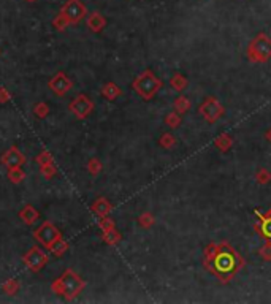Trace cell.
I'll use <instances>...</instances> for the list:
<instances>
[{"label": "cell", "mask_w": 271, "mask_h": 304, "mask_svg": "<svg viewBox=\"0 0 271 304\" xmlns=\"http://www.w3.org/2000/svg\"><path fill=\"white\" fill-rule=\"evenodd\" d=\"M246 262L241 254L233 249L227 241L211 242L203 252V266L208 273L219 279L220 284H230Z\"/></svg>", "instance_id": "cell-1"}, {"label": "cell", "mask_w": 271, "mask_h": 304, "mask_svg": "<svg viewBox=\"0 0 271 304\" xmlns=\"http://www.w3.org/2000/svg\"><path fill=\"white\" fill-rule=\"evenodd\" d=\"M84 287H86V282L72 270H65V273L59 279H56L51 285L56 295H61L68 301L75 299Z\"/></svg>", "instance_id": "cell-2"}, {"label": "cell", "mask_w": 271, "mask_h": 304, "mask_svg": "<svg viewBox=\"0 0 271 304\" xmlns=\"http://www.w3.org/2000/svg\"><path fill=\"white\" fill-rule=\"evenodd\" d=\"M162 87H163V81L149 68L145 70V72H141L132 83V89L135 90L137 95L146 102L154 98V95Z\"/></svg>", "instance_id": "cell-3"}, {"label": "cell", "mask_w": 271, "mask_h": 304, "mask_svg": "<svg viewBox=\"0 0 271 304\" xmlns=\"http://www.w3.org/2000/svg\"><path fill=\"white\" fill-rule=\"evenodd\" d=\"M86 15H87V8L81 0H67V4L61 10V13L53 21V26L57 30H64L68 24H78Z\"/></svg>", "instance_id": "cell-4"}, {"label": "cell", "mask_w": 271, "mask_h": 304, "mask_svg": "<svg viewBox=\"0 0 271 304\" xmlns=\"http://www.w3.org/2000/svg\"><path fill=\"white\" fill-rule=\"evenodd\" d=\"M246 57L251 64H266L271 61V38L266 33L260 32L249 41Z\"/></svg>", "instance_id": "cell-5"}, {"label": "cell", "mask_w": 271, "mask_h": 304, "mask_svg": "<svg viewBox=\"0 0 271 304\" xmlns=\"http://www.w3.org/2000/svg\"><path fill=\"white\" fill-rule=\"evenodd\" d=\"M198 113L208 124H216L225 114V108H223V105L216 97L211 95L206 97L203 103L198 107Z\"/></svg>", "instance_id": "cell-6"}, {"label": "cell", "mask_w": 271, "mask_h": 304, "mask_svg": "<svg viewBox=\"0 0 271 304\" xmlns=\"http://www.w3.org/2000/svg\"><path fill=\"white\" fill-rule=\"evenodd\" d=\"M33 238L37 239L44 249L50 250L51 245H53L59 238H62V233L59 231L57 227L53 225L51 222H43V224L33 231Z\"/></svg>", "instance_id": "cell-7"}, {"label": "cell", "mask_w": 271, "mask_h": 304, "mask_svg": "<svg viewBox=\"0 0 271 304\" xmlns=\"http://www.w3.org/2000/svg\"><path fill=\"white\" fill-rule=\"evenodd\" d=\"M94 107H96V105H94V102L87 95L79 93V95H76L72 102H70L68 110L76 119H86L87 116L94 111Z\"/></svg>", "instance_id": "cell-8"}, {"label": "cell", "mask_w": 271, "mask_h": 304, "mask_svg": "<svg viewBox=\"0 0 271 304\" xmlns=\"http://www.w3.org/2000/svg\"><path fill=\"white\" fill-rule=\"evenodd\" d=\"M22 262L26 263V266L32 273H38L41 271V268L48 263V255H46V252L41 247H38V245H33V247H30L29 252L22 257Z\"/></svg>", "instance_id": "cell-9"}, {"label": "cell", "mask_w": 271, "mask_h": 304, "mask_svg": "<svg viewBox=\"0 0 271 304\" xmlns=\"http://www.w3.org/2000/svg\"><path fill=\"white\" fill-rule=\"evenodd\" d=\"M48 87L53 90L54 95L64 97L65 93L73 87V83H72V79H70L64 72H59V73H56V75L50 79Z\"/></svg>", "instance_id": "cell-10"}, {"label": "cell", "mask_w": 271, "mask_h": 304, "mask_svg": "<svg viewBox=\"0 0 271 304\" xmlns=\"http://www.w3.org/2000/svg\"><path fill=\"white\" fill-rule=\"evenodd\" d=\"M0 162L4 163V165L10 170V168H18V167H22L26 163V157L24 154L16 147V146H11L5 154L0 159Z\"/></svg>", "instance_id": "cell-11"}, {"label": "cell", "mask_w": 271, "mask_h": 304, "mask_svg": "<svg viewBox=\"0 0 271 304\" xmlns=\"http://www.w3.org/2000/svg\"><path fill=\"white\" fill-rule=\"evenodd\" d=\"M255 216H257V224H255V231L260 235L263 239L266 241H271V214L265 213H258L255 211Z\"/></svg>", "instance_id": "cell-12"}, {"label": "cell", "mask_w": 271, "mask_h": 304, "mask_svg": "<svg viewBox=\"0 0 271 304\" xmlns=\"http://www.w3.org/2000/svg\"><path fill=\"white\" fill-rule=\"evenodd\" d=\"M111 209H113V205L110 203L108 198H105V196L97 198V200L94 201L92 206H91V211H92L94 214H96L99 219L107 217V216L111 213Z\"/></svg>", "instance_id": "cell-13"}, {"label": "cell", "mask_w": 271, "mask_h": 304, "mask_svg": "<svg viewBox=\"0 0 271 304\" xmlns=\"http://www.w3.org/2000/svg\"><path fill=\"white\" fill-rule=\"evenodd\" d=\"M87 27L94 33H100L105 27H107V19L103 15H100L99 11H94L87 16Z\"/></svg>", "instance_id": "cell-14"}, {"label": "cell", "mask_w": 271, "mask_h": 304, "mask_svg": "<svg viewBox=\"0 0 271 304\" xmlns=\"http://www.w3.org/2000/svg\"><path fill=\"white\" fill-rule=\"evenodd\" d=\"M187 86H189V78H187L186 75H183L181 72H174L170 78V87L173 90H176L178 93H183Z\"/></svg>", "instance_id": "cell-15"}, {"label": "cell", "mask_w": 271, "mask_h": 304, "mask_svg": "<svg viewBox=\"0 0 271 304\" xmlns=\"http://www.w3.org/2000/svg\"><path fill=\"white\" fill-rule=\"evenodd\" d=\"M19 217H21V220L24 222L26 225H33L35 222L38 220L40 213H38L37 209H35L32 205H26V206L19 211Z\"/></svg>", "instance_id": "cell-16"}, {"label": "cell", "mask_w": 271, "mask_h": 304, "mask_svg": "<svg viewBox=\"0 0 271 304\" xmlns=\"http://www.w3.org/2000/svg\"><path fill=\"white\" fill-rule=\"evenodd\" d=\"M102 95L108 102H114L116 98H119L122 95V89L116 83H113V81H110V83H107L102 87Z\"/></svg>", "instance_id": "cell-17"}, {"label": "cell", "mask_w": 271, "mask_h": 304, "mask_svg": "<svg viewBox=\"0 0 271 304\" xmlns=\"http://www.w3.org/2000/svg\"><path fill=\"white\" fill-rule=\"evenodd\" d=\"M235 139L230 133H220L216 139H214V146L217 147V150H220L222 154H227V152L233 147Z\"/></svg>", "instance_id": "cell-18"}, {"label": "cell", "mask_w": 271, "mask_h": 304, "mask_svg": "<svg viewBox=\"0 0 271 304\" xmlns=\"http://www.w3.org/2000/svg\"><path fill=\"white\" fill-rule=\"evenodd\" d=\"M191 107H192V103H191V100L187 98L186 95H179V97H176V98L173 100V108H174V111L178 113V114H181V116H184L187 111H189Z\"/></svg>", "instance_id": "cell-19"}, {"label": "cell", "mask_w": 271, "mask_h": 304, "mask_svg": "<svg viewBox=\"0 0 271 304\" xmlns=\"http://www.w3.org/2000/svg\"><path fill=\"white\" fill-rule=\"evenodd\" d=\"M102 239H103V242H107L108 245H116V244H119L122 241V233L119 230H116V228L103 231L102 233Z\"/></svg>", "instance_id": "cell-20"}, {"label": "cell", "mask_w": 271, "mask_h": 304, "mask_svg": "<svg viewBox=\"0 0 271 304\" xmlns=\"http://www.w3.org/2000/svg\"><path fill=\"white\" fill-rule=\"evenodd\" d=\"M163 122H165V125H167L168 128H178L183 124V118H181V114H178L176 111H171V113L165 114Z\"/></svg>", "instance_id": "cell-21"}, {"label": "cell", "mask_w": 271, "mask_h": 304, "mask_svg": "<svg viewBox=\"0 0 271 304\" xmlns=\"http://www.w3.org/2000/svg\"><path fill=\"white\" fill-rule=\"evenodd\" d=\"M67 250H68V242L64 241L62 238H59V239L51 245V247H50V252H51L54 257H62Z\"/></svg>", "instance_id": "cell-22"}, {"label": "cell", "mask_w": 271, "mask_h": 304, "mask_svg": "<svg viewBox=\"0 0 271 304\" xmlns=\"http://www.w3.org/2000/svg\"><path fill=\"white\" fill-rule=\"evenodd\" d=\"M159 146L162 147V149H171V147H174V144H176V138H174V135H171L170 132H165V133H162L160 135V138H159Z\"/></svg>", "instance_id": "cell-23"}, {"label": "cell", "mask_w": 271, "mask_h": 304, "mask_svg": "<svg viewBox=\"0 0 271 304\" xmlns=\"http://www.w3.org/2000/svg\"><path fill=\"white\" fill-rule=\"evenodd\" d=\"M154 224H156V217H154V214H152V213H143L138 217V225L141 228H145V230L151 228Z\"/></svg>", "instance_id": "cell-24"}, {"label": "cell", "mask_w": 271, "mask_h": 304, "mask_svg": "<svg viewBox=\"0 0 271 304\" xmlns=\"http://www.w3.org/2000/svg\"><path fill=\"white\" fill-rule=\"evenodd\" d=\"M24 178H26V173L22 171L21 167H18V168H10V170H8V179H10L11 182H13V184L22 182V181H24Z\"/></svg>", "instance_id": "cell-25"}, {"label": "cell", "mask_w": 271, "mask_h": 304, "mask_svg": "<svg viewBox=\"0 0 271 304\" xmlns=\"http://www.w3.org/2000/svg\"><path fill=\"white\" fill-rule=\"evenodd\" d=\"M255 181L258 185H268L271 182V173L266 168H260L255 173Z\"/></svg>", "instance_id": "cell-26"}, {"label": "cell", "mask_w": 271, "mask_h": 304, "mask_svg": "<svg viewBox=\"0 0 271 304\" xmlns=\"http://www.w3.org/2000/svg\"><path fill=\"white\" fill-rule=\"evenodd\" d=\"M2 288H4V291L7 295H16L18 290H19V282L16 279H8L7 282L2 285Z\"/></svg>", "instance_id": "cell-27"}, {"label": "cell", "mask_w": 271, "mask_h": 304, "mask_svg": "<svg viewBox=\"0 0 271 304\" xmlns=\"http://www.w3.org/2000/svg\"><path fill=\"white\" fill-rule=\"evenodd\" d=\"M33 114L37 116L38 119H44L46 116L50 114V107H48V105H46L44 102H40V103L35 105V108H33Z\"/></svg>", "instance_id": "cell-28"}, {"label": "cell", "mask_w": 271, "mask_h": 304, "mask_svg": "<svg viewBox=\"0 0 271 304\" xmlns=\"http://www.w3.org/2000/svg\"><path fill=\"white\" fill-rule=\"evenodd\" d=\"M40 173H41V176H43L44 179H51L53 176H56V174H57V167H56V163L53 162V163H50V165L40 167Z\"/></svg>", "instance_id": "cell-29"}, {"label": "cell", "mask_w": 271, "mask_h": 304, "mask_svg": "<svg viewBox=\"0 0 271 304\" xmlns=\"http://www.w3.org/2000/svg\"><path fill=\"white\" fill-rule=\"evenodd\" d=\"M87 171L92 174V176H97L102 171V162L99 159H91L87 162Z\"/></svg>", "instance_id": "cell-30"}, {"label": "cell", "mask_w": 271, "mask_h": 304, "mask_svg": "<svg viewBox=\"0 0 271 304\" xmlns=\"http://www.w3.org/2000/svg\"><path fill=\"white\" fill-rule=\"evenodd\" d=\"M99 228L102 230V233L103 231H108V230H113V228H116V222H114V219H111V217H102L100 220H99Z\"/></svg>", "instance_id": "cell-31"}, {"label": "cell", "mask_w": 271, "mask_h": 304, "mask_svg": "<svg viewBox=\"0 0 271 304\" xmlns=\"http://www.w3.org/2000/svg\"><path fill=\"white\" fill-rule=\"evenodd\" d=\"M258 255L265 262H271V241H266L260 249H258Z\"/></svg>", "instance_id": "cell-32"}, {"label": "cell", "mask_w": 271, "mask_h": 304, "mask_svg": "<svg viewBox=\"0 0 271 304\" xmlns=\"http://www.w3.org/2000/svg\"><path fill=\"white\" fill-rule=\"evenodd\" d=\"M35 162H37L40 167H44V165H50V163H53L54 160H53V156L50 154L48 150H43L41 154H38V157L35 159Z\"/></svg>", "instance_id": "cell-33"}, {"label": "cell", "mask_w": 271, "mask_h": 304, "mask_svg": "<svg viewBox=\"0 0 271 304\" xmlns=\"http://www.w3.org/2000/svg\"><path fill=\"white\" fill-rule=\"evenodd\" d=\"M11 98V95L8 93V90L5 87H0V103H7Z\"/></svg>", "instance_id": "cell-34"}, {"label": "cell", "mask_w": 271, "mask_h": 304, "mask_svg": "<svg viewBox=\"0 0 271 304\" xmlns=\"http://www.w3.org/2000/svg\"><path fill=\"white\" fill-rule=\"evenodd\" d=\"M265 138H266L268 141L271 143V128H268V130H266V133H265Z\"/></svg>", "instance_id": "cell-35"}, {"label": "cell", "mask_w": 271, "mask_h": 304, "mask_svg": "<svg viewBox=\"0 0 271 304\" xmlns=\"http://www.w3.org/2000/svg\"><path fill=\"white\" fill-rule=\"evenodd\" d=\"M266 213H268V214H271V208L268 209V211H266Z\"/></svg>", "instance_id": "cell-36"}, {"label": "cell", "mask_w": 271, "mask_h": 304, "mask_svg": "<svg viewBox=\"0 0 271 304\" xmlns=\"http://www.w3.org/2000/svg\"><path fill=\"white\" fill-rule=\"evenodd\" d=\"M27 2H35V0H27Z\"/></svg>", "instance_id": "cell-37"}]
</instances>
